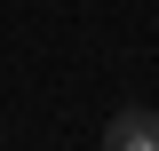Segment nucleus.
<instances>
[{
    "label": "nucleus",
    "instance_id": "f257e3e1",
    "mask_svg": "<svg viewBox=\"0 0 159 151\" xmlns=\"http://www.w3.org/2000/svg\"><path fill=\"white\" fill-rule=\"evenodd\" d=\"M103 151H159V112L151 103H119L103 119Z\"/></svg>",
    "mask_w": 159,
    "mask_h": 151
}]
</instances>
